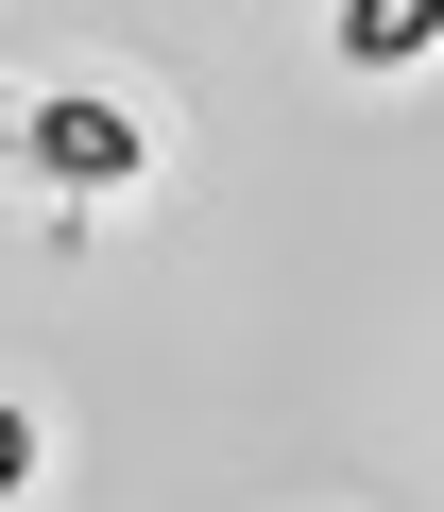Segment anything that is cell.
<instances>
[{"mask_svg":"<svg viewBox=\"0 0 444 512\" xmlns=\"http://www.w3.org/2000/svg\"><path fill=\"white\" fill-rule=\"evenodd\" d=\"M18 137H35V171H52V188H137V154H154V137H137V103H103V86H52Z\"/></svg>","mask_w":444,"mask_h":512,"instance_id":"cell-1","label":"cell"},{"mask_svg":"<svg viewBox=\"0 0 444 512\" xmlns=\"http://www.w3.org/2000/svg\"><path fill=\"white\" fill-rule=\"evenodd\" d=\"M444 52V0H342V69H410Z\"/></svg>","mask_w":444,"mask_h":512,"instance_id":"cell-2","label":"cell"},{"mask_svg":"<svg viewBox=\"0 0 444 512\" xmlns=\"http://www.w3.org/2000/svg\"><path fill=\"white\" fill-rule=\"evenodd\" d=\"M0 495H35V410H0Z\"/></svg>","mask_w":444,"mask_h":512,"instance_id":"cell-3","label":"cell"}]
</instances>
